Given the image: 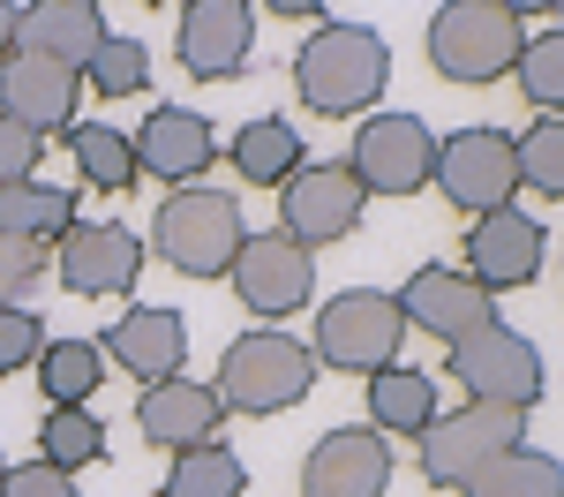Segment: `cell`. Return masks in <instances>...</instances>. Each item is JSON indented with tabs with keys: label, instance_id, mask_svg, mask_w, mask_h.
<instances>
[{
	"label": "cell",
	"instance_id": "6da1fadb",
	"mask_svg": "<svg viewBox=\"0 0 564 497\" xmlns=\"http://www.w3.org/2000/svg\"><path fill=\"white\" fill-rule=\"evenodd\" d=\"M384 84H391V45L369 23H316L302 39V53H294V90L324 121L369 114L384 98Z\"/></svg>",
	"mask_w": 564,
	"mask_h": 497
},
{
	"label": "cell",
	"instance_id": "7a4b0ae2",
	"mask_svg": "<svg viewBox=\"0 0 564 497\" xmlns=\"http://www.w3.org/2000/svg\"><path fill=\"white\" fill-rule=\"evenodd\" d=\"M520 8L512 0H444L430 15V68L452 84H497L520 61Z\"/></svg>",
	"mask_w": 564,
	"mask_h": 497
},
{
	"label": "cell",
	"instance_id": "3957f363",
	"mask_svg": "<svg viewBox=\"0 0 564 497\" xmlns=\"http://www.w3.org/2000/svg\"><path fill=\"white\" fill-rule=\"evenodd\" d=\"M308 385H316V361H308L302 339H286V332H241L226 361H218L212 392L226 414H286V407L308 400Z\"/></svg>",
	"mask_w": 564,
	"mask_h": 497
},
{
	"label": "cell",
	"instance_id": "277c9868",
	"mask_svg": "<svg viewBox=\"0 0 564 497\" xmlns=\"http://www.w3.org/2000/svg\"><path fill=\"white\" fill-rule=\"evenodd\" d=\"M241 241H249V226H241V204L226 188H174L151 219V249L188 279H226Z\"/></svg>",
	"mask_w": 564,
	"mask_h": 497
},
{
	"label": "cell",
	"instance_id": "5b68a950",
	"mask_svg": "<svg viewBox=\"0 0 564 497\" xmlns=\"http://www.w3.org/2000/svg\"><path fill=\"white\" fill-rule=\"evenodd\" d=\"M399 339H406V316H399V302H391L384 287H347V294H332L316 310L308 361L339 369V377H377V369H391Z\"/></svg>",
	"mask_w": 564,
	"mask_h": 497
},
{
	"label": "cell",
	"instance_id": "8992f818",
	"mask_svg": "<svg viewBox=\"0 0 564 497\" xmlns=\"http://www.w3.org/2000/svg\"><path fill=\"white\" fill-rule=\"evenodd\" d=\"M527 445V414L520 407H452V414H436L430 430H422V475H430L436 490H467L481 467H497L505 452Z\"/></svg>",
	"mask_w": 564,
	"mask_h": 497
},
{
	"label": "cell",
	"instance_id": "52a82bcc",
	"mask_svg": "<svg viewBox=\"0 0 564 497\" xmlns=\"http://www.w3.org/2000/svg\"><path fill=\"white\" fill-rule=\"evenodd\" d=\"M444 369H452V385L481 407H534L542 400V347L512 332V324H481L467 339H452L444 347Z\"/></svg>",
	"mask_w": 564,
	"mask_h": 497
},
{
	"label": "cell",
	"instance_id": "ba28073f",
	"mask_svg": "<svg viewBox=\"0 0 564 497\" xmlns=\"http://www.w3.org/2000/svg\"><path fill=\"white\" fill-rule=\"evenodd\" d=\"M361 196H422L436 166V136L422 114H369L354 129V151L339 159Z\"/></svg>",
	"mask_w": 564,
	"mask_h": 497
},
{
	"label": "cell",
	"instance_id": "9c48e42d",
	"mask_svg": "<svg viewBox=\"0 0 564 497\" xmlns=\"http://www.w3.org/2000/svg\"><path fill=\"white\" fill-rule=\"evenodd\" d=\"M430 181L444 188V204L452 212H512V196H520V174H512V136L505 129H452L436 143V166Z\"/></svg>",
	"mask_w": 564,
	"mask_h": 497
},
{
	"label": "cell",
	"instance_id": "30bf717a",
	"mask_svg": "<svg viewBox=\"0 0 564 497\" xmlns=\"http://www.w3.org/2000/svg\"><path fill=\"white\" fill-rule=\"evenodd\" d=\"M226 287L241 294V310L257 324H279V316H294L316 294V257L302 241H286V234H249L241 257L226 264Z\"/></svg>",
	"mask_w": 564,
	"mask_h": 497
},
{
	"label": "cell",
	"instance_id": "8fae6325",
	"mask_svg": "<svg viewBox=\"0 0 564 497\" xmlns=\"http://www.w3.org/2000/svg\"><path fill=\"white\" fill-rule=\"evenodd\" d=\"M361 188H354L347 166H294V174L279 181V234L286 241H302V249H324V241H347L354 226H361Z\"/></svg>",
	"mask_w": 564,
	"mask_h": 497
},
{
	"label": "cell",
	"instance_id": "7c38bea8",
	"mask_svg": "<svg viewBox=\"0 0 564 497\" xmlns=\"http://www.w3.org/2000/svg\"><path fill=\"white\" fill-rule=\"evenodd\" d=\"M53 271H61V287L84 294V302L129 294L135 271H143V241H135L129 226H113V219H76L61 241H53Z\"/></svg>",
	"mask_w": 564,
	"mask_h": 497
},
{
	"label": "cell",
	"instance_id": "4fadbf2b",
	"mask_svg": "<svg viewBox=\"0 0 564 497\" xmlns=\"http://www.w3.org/2000/svg\"><path fill=\"white\" fill-rule=\"evenodd\" d=\"M391 302H399V316H406V332H430V339H444V347L467 339V332H481V324H497V310H489L497 294H481L475 279L452 271V264H422Z\"/></svg>",
	"mask_w": 564,
	"mask_h": 497
},
{
	"label": "cell",
	"instance_id": "5bb4252c",
	"mask_svg": "<svg viewBox=\"0 0 564 497\" xmlns=\"http://www.w3.org/2000/svg\"><path fill=\"white\" fill-rule=\"evenodd\" d=\"M174 45H181V68H188V76L226 84V76H241V68H249L257 8H241V0H188V8H181Z\"/></svg>",
	"mask_w": 564,
	"mask_h": 497
},
{
	"label": "cell",
	"instance_id": "9a60e30c",
	"mask_svg": "<svg viewBox=\"0 0 564 497\" xmlns=\"http://www.w3.org/2000/svg\"><path fill=\"white\" fill-rule=\"evenodd\" d=\"M76 98H84V76L53 68L39 53H8V61H0V114H8L15 129H31L39 143L76 129Z\"/></svg>",
	"mask_w": 564,
	"mask_h": 497
},
{
	"label": "cell",
	"instance_id": "2e32d148",
	"mask_svg": "<svg viewBox=\"0 0 564 497\" xmlns=\"http://www.w3.org/2000/svg\"><path fill=\"white\" fill-rule=\"evenodd\" d=\"M542 257H550V226L527 219V212H489L467 234V279L481 294L497 287H534L542 279Z\"/></svg>",
	"mask_w": 564,
	"mask_h": 497
},
{
	"label": "cell",
	"instance_id": "e0dca14e",
	"mask_svg": "<svg viewBox=\"0 0 564 497\" xmlns=\"http://www.w3.org/2000/svg\"><path fill=\"white\" fill-rule=\"evenodd\" d=\"M391 452L377 430H324L302 452V497H384Z\"/></svg>",
	"mask_w": 564,
	"mask_h": 497
},
{
	"label": "cell",
	"instance_id": "ac0fdd59",
	"mask_svg": "<svg viewBox=\"0 0 564 497\" xmlns=\"http://www.w3.org/2000/svg\"><path fill=\"white\" fill-rule=\"evenodd\" d=\"M135 151V174H159L174 181V188H196V174L218 159V129L204 114H188V106H151L143 114V129L129 136Z\"/></svg>",
	"mask_w": 564,
	"mask_h": 497
},
{
	"label": "cell",
	"instance_id": "d6986e66",
	"mask_svg": "<svg viewBox=\"0 0 564 497\" xmlns=\"http://www.w3.org/2000/svg\"><path fill=\"white\" fill-rule=\"evenodd\" d=\"M98 355L121 361L135 385L151 392V385L181 377V361H188V316L166 310V302H143V310H129L113 332H106V347H98Z\"/></svg>",
	"mask_w": 564,
	"mask_h": 497
},
{
	"label": "cell",
	"instance_id": "ffe728a7",
	"mask_svg": "<svg viewBox=\"0 0 564 497\" xmlns=\"http://www.w3.org/2000/svg\"><path fill=\"white\" fill-rule=\"evenodd\" d=\"M218 422H226V407H218V392L204 377H166V385H151V392L135 400V430L159 452L218 445Z\"/></svg>",
	"mask_w": 564,
	"mask_h": 497
},
{
	"label": "cell",
	"instance_id": "44dd1931",
	"mask_svg": "<svg viewBox=\"0 0 564 497\" xmlns=\"http://www.w3.org/2000/svg\"><path fill=\"white\" fill-rule=\"evenodd\" d=\"M98 45H106V8H90V0H31V8H15V53H39L53 68L84 76V61Z\"/></svg>",
	"mask_w": 564,
	"mask_h": 497
},
{
	"label": "cell",
	"instance_id": "7402d4cb",
	"mask_svg": "<svg viewBox=\"0 0 564 497\" xmlns=\"http://www.w3.org/2000/svg\"><path fill=\"white\" fill-rule=\"evenodd\" d=\"M436 422V377H422V369H377L369 377V430L377 437H422Z\"/></svg>",
	"mask_w": 564,
	"mask_h": 497
},
{
	"label": "cell",
	"instance_id": "603a6c76",
	"mask_svg": "<svg viewBox=\"0 0 564 497\" xmlns=\"http://www.w3.org/2000/svg\"><path fill=\"white\" fill-rule=\"evenodd\" d=\"M226 159H234V174L257 181V188H279V181L294 174V166H308V159H302V136H294V121H279V114H263V121H241Z\"/></svg>",
	"mask_w": 564,
	"mask_h": 497
},
{
	"label": "cell",
	"instance_id": "cb8c5ba5",
	"mask_svg": "<svg viewBox=\"0 0 564 497\" xmlns=\"http://www.w3.org/2000/svg\"><path fill=\"white\" fill-rule=\"evenodd\" d=\"M68 226H76V196H68V188H45V181L0 188V234H8V241L45 249V241H61Z\"/></svg>",
	"mask_w": 564,
	"mask_h": 497
},
{
	"label": "cell",
	"instance_id": "d4e9b609",
	"mask_svg": "<svg viewBox=\"0 0 564 497\" xmlns=\"http://www.w3.org/2000/svg\"><path fill=\"white\" fill-rule=\"evenodd\" d=\"M68 159H76L84 188H98V196H129V188H135V151H129V136L106 129V121H76V129H68Z\"/></svg>",
	"mask_w": 564,
	"mask_h": 497
},
{
	"label": "cell",
	"instance_id": "484cf974",
	"mask_svg": "<svg viewBox=\"0 0 564 497\" xmlns=\"http://www.w3.org/2000/svg\"><path fill=\"white\" fill-rule=\"evenodd\" d=\"M39 385L53 407H90V392L106 385V355L90 339H45L39 347Z\"/></svg>",
	"mask_w": 564,
	"mask_h": 497
},
{
	"label": "cell",
	"instance_id": "4316f807",
	"mask_svg": "<svg viewBox=\"0 0 564 497\" xmlns=\"http://www.w3.org/2000/svg\"><path fill=\"white\" fill-rule=\"evenodd\" d=\"M241 490H249V467H241V452H226V445L174 452V467L159 483V497H241Z\"/></svg>",
	"mask_w": 564,
	"mask_h": 497
},
{
	"label": "cell",
	"instance_id": "83f0119b",
	"mask_svg": "<svg viewBox=\"0 0 564 497\" xmlns=\"http://www.w3.org/2000/svg\"><path fill=\"white\" fill-rule=\"evenodd\" d=\"M39 460L45 467H61V475H76L90 460H106V422L90 414V407H53L39 422Z\"/></svg>",
	"mask_w": 564,
	"mask_h": 497
},
{
	"label": "cell",
	"instance_id": "f1b7e54d",
	"mask_svg": "<svg viewBox=\"0 0 564 497\" xmlns=\"http://www.w3.org/2000/svg\"><path fill=\"white\" fill-rule=\"evenodd\" d=\"M459 497H564V467L550 460V452L520 445V452H505L497 467H481Z\"/></svg>",
	"mask_w": 564,
	"mask_h": 497
},
{
	"label": "cell",
	"instance_id": "f546056e",
	"mask_svg": "<svg viewBox=\"0 0 564 497\" xmlns=\"http://www.w3.org/2000/svg\"><path fill=\"white\" fill-rule=\"evenodd\" d=\"M84 84L98 90V98H135V90H151V53H143V39L106 31V45L84 61Z\"/></svg>",
	"mask_w": 564,
	"mask_h": 497
},
{
	"label": "cell",
	"instance_id": "4dcf8cb0",
	"mask_svg": "<svg viewBox=\"0 0 564 497\" xmlns=\"http://www.w3.org/2000/svg\"><path fill=\"white\" fill-rule=\"evenodd\" d=\"M512 174L534 196H564V121L557 114H542L527 136H512Z\"/></svg>",
	"mask_w": 564,
	"mask_h": 497
},
{
	"label": "cell",
	"instance_id": "1f68e13d",
	"mask_svg": "<svg viewBox=\"0 0 564 497\" xmlns=\"http://www.w3.org/2000/svg\"><path fill=\"white\" fill-rule=\"evenodd\" d=\"M512 76H520V90L542 114H557L564 106V31H534L520 45V61H512Z\"/></svg>",
	"mask_w": 564,
	"mask_h": 497
},
{
	"label": "cell",
	"instance_id": "d6a6232c",
	"mask_svg": "<svg viewBox=\"0 0 564 497\" xmlns=\"http://www.w3.org/2000/svg\"><path fill=\"white\" fill-rule=\"evenodd\" d=\"M45 347V324L31 310H0V377H15V369H31Z\"/></svg>",
	"mask_w": 564,
	"mask_h": 497
},
{
	"label": "cell",
	"instance_id": "836d02e7",
	"mask_svg": "<svg viewBox=\"0 0 564 497\" xmlns=\"http://www.w3.org/2000/svg\"><path fill=\"white\" fill-rule=\"evenodd\" d=\"M39 271H45V257L31 241H8V234H0V310H23V294H31Z\"/></svg>",
	"mask_w": 564,
	"mask_h": 497
},
{
	"label": "cell",
	"instance_id": "e575fe53",
	"mask_svg": "<svg viewBox=\"0 0 564 497\" xmlns=\"http://www.w3.org/2000/svg\"><path fill=\"white\" fill-rule=\"evenodd\" d=\"M39 159H45V143L0 114V188H15V181H39Z\"/></svg>",
	"mask_w": 564,
	"mask_h": 497
},
{
	"label": "cell",
	"instance_id": "d590c367",
	"mask_svg": "<svg viewBox=\"0 0 564 497\" xmlns=\"http://www.w3.org/2000/svg\"><path fill=\"white\" fill-rule=\"evenodd\" d=\"M0 497H76V475H61L45 460H23V467L0 475Z\"/></svg>",
	"mask_w": 564,
	"mask_h": 497
},
{
	"label": "cell",
	"instance_id": "8d00e7d4",
	"mask_svg": "<svg viewBox=\"0 0 564 497\" xmlns=\"http://www.w3.org/2000/svg\"><path fill=\"white\" fill-rule=\"evenodd\" d=\"M8 53H15V8L0 0V61H8Z\"/></svg>",
	"mask_w": 564,
	"mask_h": 497
},
{
	"label": "cell",
	"instance_id": "74e56055",
	"mask_svg": "<svg viewBox=\"0 0 564 497\" xmlns=\"http://www.w3.org/2000/svg\"><path fill=\"white\" fill-rule=\"evenodd\" d=\"M0 475H8V452H0Z\"/></svg>",
	"mask_w": 564,
	"mask_h": 497
}]
</instances>
